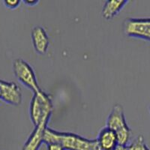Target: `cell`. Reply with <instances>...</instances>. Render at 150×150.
Instances as JSON below:
<instances>
[{
  "label": "cell",
  "instance_id": "cell-2",
  "mask_svg": "<svg viewBox=\"0 0 150 150\" xmlns=\"http://www.w3.org/2000/svg\"><path fill=\"white\" fill-rule=\"evenodd\" d=\"M53 110L50 95L40 89L35 92L30 103V119L35 126L45 120H49Z\"/></svg>",
  "mask_w": 150,
  "mask_h": 150
},
{
  "label": "cell",
  "instance_id": "cell-6",
  "mask_svg": "<svg viewBox=\"0 0 150 150\" xmlns=\"http://www.w3.org/2000/svg\"><path fill=\"white\" fill-rule=\"evenodd\" d=\"M22 92L20 87L14 82L0 80V99L4 102L14 106L22 103Z\"/></svg>",
  "mask_w": 150,
  "mask_h": 150
},
{
  "label": "cell",
  "instance_id": "cell-12",
  "mask_svg": "<svg viewBox=\"0 0 150 150\" xmlns=\"http://www.w3.org/2000/svg\"><path fill=\"white\" fill-rule=\"evenodd\" d=\"M2 2L5 7L11 10L17 8L21 4V1L20 0H4Z\"/></svg>",
  "mask_w": 150,
  "mask_h": 150
},
{
  "label": "cell",
  "instance_id": "cell-13",
  "mask_svg": "<svg viewBox=\"0 0 150 150\" xmlns=\"http://www.w3.org/2000/svg\"><path fill=\"white\" fill-rule=\"evenodd\" d=\"M47 150H65L63 146L58 143H51L47 144Z\"/></svg>",
  "mask_w": 150,
  "mask_h": 150
},
{
  "label": "cell",
  "instance_id": "cell-4",
  "mask_svg": "<svg viewBox=\"0 0 150 150\" xmlns=\"http://www.w3.org/2000/svg\"><path fill=\"white\" fill-rule=\"evenodd\" d=\"M13 71L17 80L33 93L39 91L40 87L33 68L27 62L17 59L13 63Z\"/></svg>",
  "mask_w": 150,
  "mask_h": 150
},
{
  "label": "cell",
  "instance_id": "cell-9",
  "mask_svg": "<svg viewBox=\"0 0 150 150\" xmlns=\"http://www.w3.org/2000/svg\"><path fill=\"white\" fill-rule=\"evenodd\" d=\"M96 140L103 150H113L119 145L116 132L107 126L104 127L99 131Z\"/></svg>",
  "mask_w": 150,
  "mask_h": 150
},
{
  "label": "cell",
  "instance_id": "cell-7",
  "mask_svg": "<svg viewBox=\"0 0 150 150\" xmlns=\"http://www.w3.org/2000/svg\"><path fill=\"white\" fill-rule=\"evenodd\" d=\"M48 121L49 120L43 121L35 126L33 132L29 135L26 143H24L21 150H39L40 146L44 143V137L47 128Z\"/></svg>",
  "mask_w": 150,
  "mask_h": 150
},
{
  "label": "cell",
  "instance_id": "cell-3",
  "mask_svg": "<svg viewBox=\"0 0 150 150\" xmlns=\"http://www.w3.org/2000/svg\"><path fill=\"white\" fill-rule=\"evenodd\" d=\"M107 127L116 132L119 145L127 146L131 136V129L125 120L124 109L120 104H115L107 120Z\"/></svg>",
  "mask_w": 150,
  "mask_h": 150
},
{
  "label": "cell",
  "instance_id": "cell-14",
  "mask_svg": "<svg viewBox=\"0 0 150 150\" xmlns=\"http://www.w3.org/2000/svg\"><path fill=\"white\" fill-rule=\"evenodd\" d=\"M23 2L27 6L33 7V6H35V5H38V4L39 3V1L38 0H24Z\"/></svg>",
  "mask_w": 150,
  "mask_h": 150
},
{
  "label": "cell",
  "instance_id": "cell-1",
  "mask_svg": "<svg viewBox=\"0 0 150 150\" xmlns=\"http://www.w3.org/2000/svg\"><path fill=\"white\" fill-rule=\"evenodd\" d=\"M93 142L94 140L85 138L77 134L57 131L48 127L44 137V143H58L65 150H91Z\"/></svg>",
  "mask_w": 150,
  "mask_h": 150
},
{
  "label": "cell",
  "instance_id": "cell-15",
  "mask_svg": "<svg viewBox=\"0 0 150 150\" xmlns=\"http://www.w3.org/2000/svg\"><path fill=\"white\" fill-rule=\"evenodd\" d=\"M113 150H128V147L127 146L118 145Z\"/></svg>",
  "mask_w": 150,
  "mask_h": 150
},
{
  "label": "cell",
  "instance_id": "cell-10",
  "mask_svg": "<svg viewBox=\"0 0 150 150\" xmlns=\"http://www.w3.org/2000/svg\"><path fill=\"white\" fill-rule=\"evenodd\" d=\"M128 2L127 0H108L103 6L102 17L107 21H110L116 17Z\"/></svg>",
  "mask_w": 150,
  "mask_h": 150
},
{
  "label": "cell",
  "instance_id": "cell-5",
  "mask_svg": "<svg viewBox=\"0 0 150 150\" xmlns=\"http://www.w3.org/2000/svg\"><path fill=\"white\" fill-rule=\"evenodd\" d=\"M123 31L128 37L150 41V18L126 19Z\"/></svg>",
  "mask_w": 150,
  "mask_h": 150
},
{
  "label": "cell",
  "instance_id": "cell-11",
  "mask_svg": "<svg viewBox=\"0 0 150 150\" xmlns=\"http://www.w3.org/2000/svg\"><path fill=\"white\" fill-rule=\"evenodd\" d=\"M127 147L128 150H150L146 144L145 140L142 135H139L129 146H127Z\"/></svg>",
  "mask_w": 150,
  "mask_h": 150
},
{
  "label": "cell",
  "instance_id": "cell-8",
  "mask_svg": "<svg viewBox=\"0 0 150 150\" xmlns=\"http://www.w3.org/2000/svg\"><path fill=\"white\" fill-rule=\"evenodd\" d=\"M31 38L36 53L39 55H45L50 45L49 37L45 29L41 26H35L31 33Z\"/></svg>",
  "mask_w": 150,
  "mask_h": 150
}]
</instances>
